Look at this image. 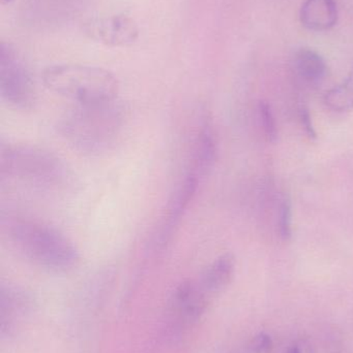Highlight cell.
Masks as SVG:
<instances>
[{
  "label": "cell",
  "instance_id": "cell-12",
  "mask_svg": "<svg viewBox=\"0 0 353 353\" xmlns=\"http://www.w3.org/2000/svg\"><path fill=\"white\" fill-rule=\"evenodd\" d=\"M337 20L335 0H306L302 6L300 22L310 30H329L335 26Z\"/></svg>",
  "mask_w": 353,
  "mask_h": 353
},
{
  "label": "cell",
  "instance_id": "cell-2",
  "mask_svg": "<svg viewBox=\"0 0 353 353\" xmlns=\"http://www.w3.org/2000/svg\"><path fill=\"white\" fill-rule=\"evenodd\" d=\"M126 122V110L115 101L77 105L60 120L62 138L81 152L97 154L117 140Z\"/></svg>",
  "mask_w": 353,
  "mask_h": 353
},
{
  "label": "cell",
  "instance_id": "cell-14",
  "mask_svg": "<svg viewBox=\"0 0 353 353\" xmlns=\"http://www.w3.org/2000/svg\"><path fill=\"white\" fill-rule=\"evenodd\" d=\"M294 64L298 77L309 84H319L327 76V63L314 50L300 49L296 52Z\"/></svg>",
  "mask_w": 353,
  "mask_h": 353
},
{
  "label": "cell",
  "instance_id": "cell-11",
  "mask_svg": "<svg viewBox=\"0 0 353 353\" xmlns=\"http://www.w3.org/2000/svg\"><path fill=\"white\" fill-rule=\"evenodd\" d=\"M236 261L230 253L220 255L207 269L197 281L211 298L223 292L233 278Z\"/></svg>",
  "mask_w": 353,
  "mask_h": 353
},
{
  "label": "cell",
  "instance_id": "cell-17",
  "mask_svg": "<svg viewBox=\"0 0 353 353\" xmlns=\"http://www.w3.org/2000/svg\"><path fill=\"white\" fill-rule=\"evenodd\" d=\"M278 232L283 241H289L292 236V205L289 197L284 196L280 201L278 213Z\"/></svg>",
  "mask_w": 353,
  "mask_h": 353
},
{
  "label": "cell",
  "instance_id": "cell-21",
  "mask_svg": "<svg viewBox=\"0 0 353 353\" xmlns=\"http://www.w3.org/2000/svg\"><path fill=\"white\" fill-rule=\"evenodd\" d=\"M6 1H8V0H6Z\"/></svg>",
  "mask_w": 353,
  "mask_h": 353
},
{
  "label": "cell",
  "instance_id": "cell-20",
  "mask_svg": "<svg viewBox=\"0 0 353 353\" xmlns=\"http://www.w3.org/2000/svg\"><path fill=\"white\" fill-rule=\"evenodd\" d=\"M285 353H316V350L310 340L298 338L288 345Z\"/></svg>",
  "mask_w": 353,
  "mask_h": 353
},
{
  "label": "cell",
  "instance_id": "cell-13",
  "mask_svg": "<svg viewBox=\"0 0 353 353\" xmlns=\"http://www.w3.org/2000/svg\"><path fill=\"white\" fill-rule=\"evenodd\" d=\"M83 0H29L31 16L46 23H59L74 17Z\"/></svg>",
  "mask_w": 353,
  "mask_h": 353
},
{
  "label": "cell",
  "instance_id": "cell-10",
  "mask_svg": "<svg viewBox=\"0 0 353 353\" xmlns=\"http://www.w3.org/2000/svg\"><path fill=\"white\" fill-rule=\"evenodd\" d=\"M216 157H217V142H216L215 134L209 123L204 122L195 139L188 170L202 180L213 169Z\"/></svg>",
  "mask_w": 353,
  "mask_h": 353
},
{
  "label": "cell",
  "instance_id": "cell-4",
  "mask_svg": "<svg viewBox=\"0 0 353 353\" xmlns=\"http://www.w3.org/2000/svg\"><path fill=\"white\" fill-rule=\"evenodd\" d=\"M43 82L52 92L77 105H97L117 99V79L97 66L56 64L46 68Z\"/></svg>",
  "mask_w": 353,
  "mask_h": 353
},
{
  "label": "cell",
  "instance_id": "cell-8",
  "mask_svg": "<svg viewBox=\"0 0 353 353\" xmlns=\"http://www.w3.org/2000/svg\"><path fill=\"white\" fill-rule=\"evenodd\" d=\"M87 32L93 39L110 46H128L139 37L136 22L126 14H113L88 23Z\"/></svg>",
  "mask_w": 353,
  "mask_h": 353
},
{
  "label": "cell",
  "instance_id": "cell-16",
  "mask_svg": "<svg viewBox=\"0 0 353 353\" xmlns=\"http://www.w3.org/2000/svg\"><path fill=\"white\" fill-rule=\"evenodd\" d=\"M257 113H258L259 121L265 138L269 142H276L278 138L277 122H276L271 105H269L267 101H260L257 108Z\"/></svg>",
  "mask_w": 353,
  "mask_h": 353
},
{
  "label": "cell",
  "instance_id": "cell-18",
  "mask_svg": "<svg viewBox=\"0 0 353 353\" xmlns=\"http://www.w3.org/2000/svg\"><path fill=\"white\" fill-rule=\"evenodd\" d=\"M273 348L271 336L265 333H259L249 342L245 353H271Z\"/></svg>",
  "mask_w": 353,
  "mask_h": 353
},
{
  "label": "cell",
  "instance_id": "cell-1",
  "mask_svg": "<svg viewBox=\"0 0 353 353\" xmlns=\"http://www.w3.org/2000/svg\"><path fill=\"white\" fill-rule=\"evenodd\" d=\"M2 232L19 254L48 271L68 272L80 263L74 243L59 230L39 220L2 214Z\"/></svg>",
  "mask_w": 353,
  "mask_h": 353
},
{
  "label": "cell",
  "instance_id": "cell-5",
  "mask_svg": "<svg viewBox=\"0 0 353 353\" xmlns=\"http://www.w3.org/2000/svg\"><path fill=\"white\" fill-rule=\"evenodd\" d=\"M0 93L15 109L27 111L35 105L37 92L28 68L10 43L0 46Z\"/></svg>",
  "mask_w": 353,
  "mask_h": 353
},
{
  "label": "cell",
  "instance_id": "cell-6",
  "mask_svg": "<svg viewBox=\"0 0 353 353\" xmlns=\"http://www.w3.org/2000/svg\"><path fill=\"white\" fill-rule=\"evenodd\" d=\"M211 299L197 280L180 283L172 294L168 306L172 331L180 333L198 323Z\"/></svg>",
  "mask_w": 353,
  "mask_h": 353
},
{
  "label": "cell",
  "instance_id": "cell-15",
  "mask_svg": "<svg viewBox=\"0 0 353 353\" xmlns=\"http://www.w3.org/2000/svg\"><path fill=\"white\" fill-rule=\"evenodd\" d=\"M325 103L329 109L335 112L353 110V70L342 84L325 93Z\"/></svg>",
  "mask_w": 353,
  "mask_h": 353
},
{
  "label": "cell",
  "instance_id": "cell-9",
  "mask_svg": "<svg viewBox=\"0 0 353 353\" xmlns=\"http://www.w3.org/2000/svg\"><path fill=\"white\" fill-rule=\"evenodd\" d=\"M30 298L24 290L12 284H1L0 321L2 336H12L28 314Z\"/></svg>",
  "mask_w": 353,
  "mask_h": 353
},
{
  "label": "cell",
  "instance_id": "cell-3",
  "mask_svg": "<svg viewBox=\"0 0 353 353\" xmlns=\"http://www.w3.org/2000/svg\"><path fill=\"white\" fill-rule=\"evenodd\" d=\"M0 173L3 179L31 185L35 188L56 189L70 179V172L55 153L29 144L0 145Z\"/></svg>",
  "mask_w": 353,
  "mask_h": 353
},
{
  "label": "cell",
  "instance_id": "cell-19",
  "mask_svg": "<svg viewBox=\"0 0 353 353\" xmlns=\"http://www.w3.org/2000/svg\"><path fill=\"white\" fill-rule=\"evenodd\" d=\"M298 118H300V124H302L303 128H304L305 132L308 134L309 138L316 139V130H315L308 108L300 107L298 109Z\"/></svg>",
  "mask_w": 353,
  "mask_h": 353
},
{
  "label": "cell",
  "instance_id": "cell-7",
  "mask_svg": "<svg viewBox=\"0 0 353 353\" xmlns=\"http://www.w3.org/2000/svg\"><path fill=\"white\" fill-rule=\"evenodd\" d=\"M200 182L201 179L188 170L184 178H182L176 185L168 203L167 213L160 232L159 243H158L160 247H164L169 242L176 226L180 224L182 216L194 199Z\"/></svg>",
  "mask_w": 353,
  "mask_h": 353
}]
</instances>
